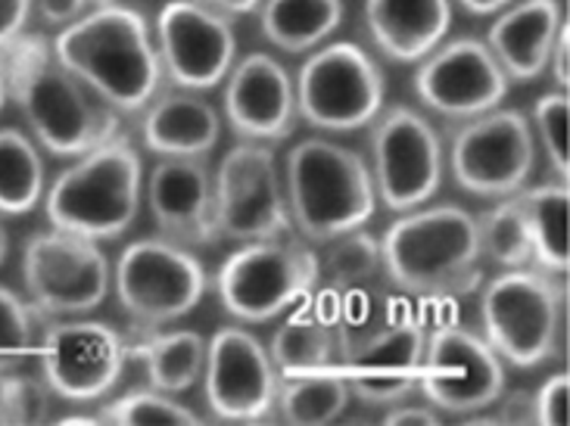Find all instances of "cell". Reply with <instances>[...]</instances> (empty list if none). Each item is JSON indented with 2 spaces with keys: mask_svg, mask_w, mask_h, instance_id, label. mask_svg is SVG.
Returning a JSON list of instances; mask_svg holds the SVG:
<instances>
[{
  "mask_svg": "<svg viewBox=\"0 0 570 426\" xmlns=\"http://www.w3.org/2000/svg\"><path fill=\"white\" fill-rule=\"evenodd\" d=\"M0 72L31 140L57 159H76L122 131V116L62 66L45 34L26 31L3 47Z\"/></svg>",
  "mask_w": 570,
  "mask_h": 426,
  "instance_id": "6da1fadb",
  "label": "cell"
},
{
  "mask_svg": "<svg viewBox=\"0 0 570 426\" xmlns=\"http://www.w3.org/2000/svg\"><path fill=\"white\" fill-rule=\"evenodd\" d=\"M53 50L119 116H140L166 81L147 19L122 3L88 10L57 31Z\"/></svg>",
  "mask_w": 570,
  "mask_h": 426,
  "instance_id": "7a4b0ae2",
  "label": "cell"
},
{
  "mask_svg": "<svg viewBox=\"0 0 570 426\" xmlns=\"http://www.w3.org/2000/svg\"><path fill=\"white\" fill-rule=\"evenodd\" d=\"M386 277L412 296H464L480 287L478 215L462 206H417L381 240Z\"/></svg>",
  "mask_w": 570,
  "mask_h": 426,
  "instance_id": "3957f363",
  "label": "cell"
},
{
  "mask_svg": "<svg viewBox=\"0 0 570 426\" xmlns=\"http://www.w3.org/2000/svg\"><path fill=\"white\" fill-rule=\"evenodd\" d=\"M144 199V162L138 147L122 131L100 147L76 156L45 190L50 228L85 240H119L135 225Z\"/></svg>",
  "mask_w": 570,
  "mask_h": 426,
  "instance_id": "277c9868",
  "label": "cell"
},
{
  "mask_svg": "<svg viewBox=\"0 0 570 426\" xmlns=\"http://www.w3.org/2000/svg\"><path fill=\"white\" fill-rule=\"evenodd\" d=\"M284 194L293 230L308 244H327L368 225L377 190L368 162L327 138L299 140L284 162Z\"/></svg>",
  "mask_w": 570,
  "mask_h": 426,
  "instance_id": "5b68a950",
  "label": "cell"
},
{
  "mask_svg": "<svg viewBox=\"0 0 570 426\" xmlns=\"http://www.w3.org/2000/svg\"><path fill=\"white\" fill-rule=\"evenodd\" d=\"M480 327L490 349L511 367H540L556 358L568 334V284L540 268H511L480 296Z\"/></svg>",
  "mask_w": 570,
  "mask_h": 426,
  "instance_id": "8992f818",
  "label": "cell"
},
{
  "mask_svg": "<svg viewBox=\"0 0 570 426\" xmlns=\"http://www.w3.org/2000/svg\"><path fill=\"white\" fill-rule=\"evenodd\" d=\"M322 280V261L293 234L249 240L218 265L222 308L244 324H265L306 299Z\"/></svg>",
  "mask_w": 570,
  "mask_h": 426,
  "instance_id": "52a82bcc",
  "label": "cell"
},
{
  "mask_svg": "<svg viewBox=\"0 0 570 426\" xmlns=\"http://www.w3.org/2000/svg\"><path fill=\"white\" fill-rule=\"evenodd\" d=\"M296 112L315 131L350 135L368 128L384 109V69L353 41L312 50L293 78Z\"/></svg>",
  "mask_w": 570,
  "mask_h": 426,
  "instance_id": "ba28073f",
  "label": "cell"
},
{
  "mask_svg": "<svg viewBox=\"0 0 570 426\" xmlns=\"http://www.w3.org/2000/svg\"><path fill=\"white\" fill-rule=\"evenodd\" d=\"M112 287L138 330H163L203 303L209 275L194 249L166 237H144L122 249L112 268Z\"/></svg>",
  "mask_w": 570,
  "mask_h": 426,
  "instance_id": "9c48e42d",
  "label": "cell"
},
{
  "mask_svg": "<svg viewBox=\"0 0 570 426\" xmlns=\"http://www.w3.org/2000/svg\"><path fill=\"white\" fill-rule=\"evenodd\" d=\"M537 168V140L530 119L518 109L495 107L455 128L449 143V171L464 194L509 199L521 194Z\"/></svg>",
  "mask_w": 570,
  "mask_h": 426,
  "instance_id": "30bf717a",
  "label": "cell"
},
{
  "mask_svg": "<svg viewBox=\"0 0 570 426\" xmlns=\"http://www.w3.org/2000/svg\"><path fill=\"white\" fill-rule=\"evenodd\" d=\"M213 212L218 240L249 244L293 234L284 175L268 143L240 140L213 175Z\"/></svg>",
  "mask_w": 570,
  "mask_h": 426,
  "instance_id": "8fae6325",
  "label": "cell"
},
{
  "mask_svg": "<svg viewBox=\"0 0 570 426\" xmlns=\"http://www.w3.org/2000/svg\"><path fill=\"white\" fill-rule=\"evenodd\" d=\"M22 284L41 318H81L107 299L112 268L100 244L50 228L22 246Z\"/></svg>",
  "mask_w": 570,
  "mask_h": 426,
  "instance_id": "7c38bea8",
  "label": "cell"
},
{
  "mask_svg": "<svg viewBox=\"0 0 570 426\" xmlns=\"http://www.w3.org/2000/svg\"><path fill=\"white\" fill-rule=\"evenodd\" d=\"M371 178L390 212L424 206L446 171L443 140L417 109L390 107L371 122Z\"/></svg>",
  "mask_w": 570,
  "mask_h": 426,
  "instance_id": "4fadbf2b",
  "label": "cell"
},
{
  "mask_svg": "<svg viewBox=\"0 0 570 426\" xmlns=\"http://www.w3.org/2000/svg\"><path fill=\"white\" fill-rule=\"evenodd\" d=\"M128 361V339L104 320L57 318L38 336V365L53 396L94 405L112 393Z\"/></svg>",
  "mask_w": 570,
  "mask_h": 426,
  "instance_id": "5bb4252c",
  "label": "cell"
},
{
  "mask_svg": "<svg viewBox=\"0 0 570 426\" xmlns=\"http://www.w3.org/2000/svg\"><path fill=\"white\" fill-rule=\"evenodd\" d=\"M417 389L440 414L468 417L495 405L505 389V361L483 336L443 324L428 336Z\"/></svg>",
  "mask_w": 570,
  "mask_h": 426,
  "instance_id": "9a60e30c",
  "label": "cell"
},
{
  "mask_svg": "<svg viewBox=\"0 0 570 426\" xmlns=\"http://www.w3.org/2000/svg\"><path fill=\"white\" fill-rule=\"evenodd\" d=\"M154 31L163 78L181 91H213L237 62L232 19L197 0H169Z\"/></svg>",
  "mask_w": 570,
  "mask_h": 426,
  "instance_id": "2e32d148",
  "label": "cell"
},
{
  "mask_svg": "<svg viewBox=\"0 0 570 426\" xmlns=\"http://www.w3.org/2000/svg\"><path fill=\"white\" fill-rule=\"evenodd\" d=\"M509 88V76L478 38L443 41L415 72L417 100L449 122H468L502 107Z\"/></svg>",
  "mask_w": 570,
  "mask_h": 426,
  "instance_id": "e0dca14e",
  "label": "cell"
},
{
  "mask_svg": "<svg viewBox=\"0 0 570 426\" xmlns=\"http://www.w3.org/2000/svg\"><path fill=\"white\" fill-rule=\"evenodd\" d=\"M203 396L216 420H263L278 405L272 355L244 327H222L206 346Z\"/></svg>",
  "mask_w": 570,
  "mask_h": 426,
  "instance_id": "ac0fdd59",
  "label": "cell"
},
{
  "mask_svg": "<svg viewBox=\"0 0 570 426\" xmlns=\"http://www.w3.org/2000/svg\"><path fill=\"white\" fill-rule=\"evenodd\" d=\"M424 346L428 327L424 320L409 315L390 320L384 330H374L365 343L350 349L343 367L353 396L368 408H390L405 402L421 380Z\"/></svg>",
  "mask_w": 570,
  "mask_h": 426,
  "instance_id": "d6986e66",
  "label": "cell"
},
{
  "mask_svg": "<svg viewBox=\"0 0 570 426\" xmlns=\"http://www.w3.org/2000/svg\"><path fill=\"white\" fill-rule=\"evenodd\" d=\"M225 119L240 140L278 143L296 128V91L291 72L272 53H247L225 78Z\"/></svg>",
  "mask_w": 570,
  "mask_h": 426,
  "instance_id": "ffe728a7",
  "label": "cell"
},
{
  "mask_svg": "<svg viewBox=\"0 0 570 426\" xmlns=\"http://www.w3.org/2000/svg\"><path fill=\"white\" fill-rule=\"evenodd\" d=\"M144 197L159 237L187 249L218 244L206 159H159L144 178Z\"/></svg>",
  "mask_w": 570,
  "mask_h": 426,
  "instance_id": "44dd1931",
  "label": "cell"
},
{
  "mask_svg": "<svg viewBox=\"0 0 570 426\" xmlns=\"http://www.w3.org/2000/svg\"><path fill=\"white\" fill-rule=\"evenodd\" d=\"M568 22L558 0H518L495 16L487 31L490 53L509 81L530 85L549 72V57L558 31Z\"/></svg>",
  "mask_w": 570,
  "mask_h": 426,
  "instance_id": "7402d4cb",
  "label": "cell"
},
{
  "mask_svg": "<svg viewBox=\"0 0 570 426\" xmlns=\"http://www.w3.org/2000/svg\"><path fill=\"white\" fill-rule=\"evenodd\" d=\"M222 140V116L197 91H159L140 112V143L159 159H209Z\"/></svg>",
  "mask_w": 570,
  "mask_h": 426,
  "instance_id": "603a6c76",
  "label": "cell"
},
{
  "mask_svg": "<svg viewBox=\"0 0 570 426\" xmlns=\"http://www.w3.org/2000/svg\"><path fill=\"white\" fill-rule=\"evenodd\" d=\"M371 44L393 62H421L446 41L452 0H365Z\"/></svg>",
  "mask_w": 570,
  "mask_h": 426,
  "instance_id": "cb8c5ba5",
  "label": "cell"
},
{
  "mask_svg": "<svg viewBox=\"0 0 570 426\" xmlns=\"http://www.w3.org/2000/svg\"><path fill=\"white\" fill-rule=\"evenodd\" d=\"M514 202L524 215L527 237H530V249H533V268H540L546 275L568 277V181L524 187L521 194H514Z\"/></svg>",
  "mask_w": 570,
  "mask_h": 426,
  "instance_id": "d4e9b609",
  "label": "cell"
},
{
  "mask_svg": "<svg viewBox=\"0 0 570 426\" xmlns=\"http://www.w3.org/2000/svg\"><path fill=\"white\" fill-rule=\"evenodd\" d=\"M206 346L209 339H203L197 330H144L138 343H128V358L144 365V374L154 389L178 396L197 386L203 377Z\"/></svg>",
  "mask_w": 570,
  "mask_h": 426,
  "instance_id": "484cf974",
  "label": "cell"
},
{
  "mask_svg": "<svg viewBox=\"0 0 570 426\" xmlns=\"http://www.w3.org/2000/svg\"><path fill=\"white\" fill-rule=\"evenodd\" d=\"M343 0H263L259 29L284 53H308L327 44L343 22Z\"/></svg>",
  "mask_w": 570,
  "mask_h": 426,
  "instance_id": "4316f807",
  "label": "cell"
},
{
  "mask_svg": "<svg viewBox=\"0 0 570 426\" xmlns=\"http://www.w3.org/2000/svg\"><path fill=\"white\" fill-rule=\"evenodd\" d=\"M337 349L340 339L334 334V324L322 315H312V311H296L293 318L281 324L268 343V355H272V365L278 370L281 380L308 377V374H322V370L337 367L334 365Z\"/></svg>",
  "mask_w": 570,
  "mask_h": 426,
  "instance_id": "83f0119b",
  "label": "cell"
},
{
  "mask_svg": "<svg viewBox=\"0 0 570 426\" xmlns=\"http://www.w3.org/2000/svg\"><path fill=\"white\" fill-rule=\"evenodd\" d=\"M45 159L31 135L0 128V218H19L45 202Z\"/></svg>",
  "mask_w": 570,
  "mask_h": 426,
  "instance_id": "f1b7e54d",
  "label": "cell"
},
{
  "mask_svg": "<svg viewBox=\"0 0 570 426\" xmlns=\"http://www.w3.org/2000/svg\"><path fill=\"white\" fill-rule=\"evenodd\" d=\"M350 402H353V389L343 377V367H331L322 374L281 380L275 412L287 424L322 426L337 420L350 408Z\"/></svg>",
  "mask_w": 570,
  "mask_h": 426,
  "instance_id": "f546056e",
  "label": "cell"
},
{
  "mask_svg": "<svg viewBox=\"0 0 570 426\" xmlns=\"http://www.w3.org/2000/svg\"><path fill=\"white\" fill-rule=\"evenodd\" d=\"M478 237L483 259L499 265L502 271L533 265V249H530V237H527L524 215L518 209L514 197L499 199L493 209L480 215Z\"/></svg>",
  "mask_w": 570,
  "mask_h": 426,
  "instance_id": "4dcf8cb0",
  "label": "cell"
},
{
  "mask_svg": "<svg viewBox=\"0 0 570 426\" xmlns=\"http://www.w3.org/2000/svg\"><path fill=\"white\" fill-rule=\"evenodd\" d=\"M327 252L322 261V275L334 287L353 289L358 284H368L377 277V271H384V259H381V240L371 237L368 230L358 228L350 234H340L334 240H327Z\"/></svg>",
  "mask_w": 570,
  "mask_h": 426,
  "instance_id": "1f68e13d",
  "label": "cell"
},
{
  "mask_svg": "<svg viewBox=\"0 0 570 426\" xmlns=\"http://www.w3.org/2000/svg\"><path fill=\"white\" fill-rule=\"evenodd\" d=\"M41 311L10 287H0V374H10L29 361L38 349Z\"/></svg>",
  "mask_w": 570,
  "mask_h": 426,
  "instance_id": "d6a6232c",
  "label": "cell"
},
{
  "mask_svg": "<svg viewBox=\"0 0 570 426\" xmlns=\"http://www.w3.org/2000/svg\"><path fill=\"white\" fill-rule=\"evenodd\" d=\"M104 424H200V414H194L187 405H181L171 393L163 389H131L125 396L112 398L97 414Z\"/></svg>",
  "mask_w": 570,
  "mask_h": 426,
  "instance_id": "836d02e7",
  "label": "cell"
},
{
  "mask_svg": "<svg viewBox=\"0 0 570 426\" xmlns=\"http://www.w3.org/2000/svg\"><path fill=\"white\" fill-rule=\"evenodd\" d=\"M568 125H570V97L568 91L542 93L533 103L530 131L533 140H540L542 152L549 159V168L558 181H568L570 152H568Z\"/></svg>",
  "mask_w": 570,
  "mask_h": 426,
  "instance_id": "e575fe53",
  "label": "cell"
},
{
  "mask_svg": "<svg viewBox=\"0 0 570 426\" xmlns=\"http://www.w3.org/2000/svg\"><path fill=\"white\" fill-rule=\"evenodd\" d=\"M53 389L45 377L26 374H0V424L35 426L53 417Z\"/></svg>",
  "mask_w": 570,
  "mask_h": 426,
  "instance_id": "d590c367",
  "label": "cell"
},
{
  "mask_svg": "<svg viewBox=\"0 0 570 426\" xmlns=\"http://www.w3.org/2000/svg\"><path fill=\"white\" fill-rule=\"evenodd\" d=\"M568 374H552L533 393V408H537V424L542 426H568Z\"/></svg>",
  "mask_w": 570,
  "mask_h": 426,
  "instance_id": "8d00e7d4",
  "label": "cell"
},
{
  "mask_svg": "<svg viewBox=\"0 0 570 426\" xmlns=\"http://www.w3.org/2000/svg\"><path fill=\"white\" fill-rule=\"evenodd\" d=\"M94 0H31V13L50 29H66L91 10Z\"/></svg>",
  "mask_w": 570,
  "mask_h": 426,
  "instance_id": "74e56055",
  "label": "cell"
},
{
  "mask_svg": "<svg viewBox=\"0 0 570 426\" xmlns=\"http://www.w3.org/2000/svg\"><path fill=\"white\" fill-rule=\"evenodd\" d=\"M31 16V0H0V50L29 31Z\"/></svg>",
  "mask_w": 570,
  "mask_h": 426,
  "instance_id": "f35d334b",
  "label": "cell"
},
{
  "mask_svg": "<svg viewBox=\"0 0 570 426\" xmlns=\"http://www.w3.org/2000/svg\"><path fill=\"white\" fill-rule=\"evenodd\" d=\"M495 405H499V414H495L493 420H499V424H537L533 393H527V389H514V393L502 389V396L495 398Z\"/></svg>",
  "mask_w": 570,
  "mask_h": 426,
  "instance_id": "ab89813d",
  "label": "cell"
},
{
  "mask_svg": "<svg viewBox=\"0 0 570 426\" xmlns=\"http://www.w3.org/2000/svg\"><path fill=\"white\" fill-rule=\"evenodd\" d=\"M443 420V414L436 412L428 402H400V405H390L384 412V424H424L433 426Z\"/></svg>",
  "mask_w": 570,
  "mask_h": 426,
  "instance_id": "60d3db41",
  "label": "cell"
},
{
  "mask_svg": "<svg viewBox=\"0 0 570 426\" xmlns=\"http://www.w3.org/2000/svg\"><path fill=\"white\" fill-rule=\"evenodd\" d=\"M568 50H570V31H568V22H564L561 31H558L556 44H552V57H549V72H552V78H556V85L561 88V91H568V81H570Z\"/></svg>",
  "mask_w": 570,
  "mask_h": 426,
  "instance_id": "b9f144b4",
  "label": "cell"
},
{
  "mask_svg": "<svg viewBox=\"0 0 570 426\" xmlns=\"http://www.w3.org/2000/svg\"><path fill=\"white\" fill-rule=\"evenodd\" d=\"M197 3H203V7H209V10H216L222 16H228V19H237V16L256 13L263 0H197Z\"/></svg>",
  "mask_w": 570,
  "mask_h": 426,
  "instance_id": "7bdbcfd3",
  "label": "cell"
},
{
  "mask_svg": "<svg viewBox=\"0 0 570 426\" xmlns=\"http://www.w3.org/2000/svg\"><path fill=\"white\" fill-rule=\"evenodd\" d=\"M455 3L462 7L464 13H471V16H493V13H502L505 7L518 3V0H455Z\"/></svg>",
  "mask_w": 570,
  "mask_h": 426,
  "instance_id": "ee69618b",
  "label": "cell"
},
{
  "mask_svg": "<svg viewBox=\"0 0 570 426\" xmlns=\"http://www.w3.org/2000/svg\"><path fill=\"white\" fill-rule=\"evenodd\" d=\"M7 252H10V237H7V228H3V221H0V265L7 259Z\"/></svg>",
  "mask_w": 570,
  "mask_h": 426,
  "instance_id": "f6af8a7d",
  "label": "cell"
},
{
  "mask_svg": "<svg viewBox=\"0 0 570 426\" xmlns=\"http://www.w3.org/2000/svg\"><path fill=\"white\" fill-rule=\"evenodd\" d=\"M7 100H10V91H7V81H3V72H0V112L7 107Z\"/></svg>",
  "mask_w": 570,
  "mask_h": 426,
  "instance_id": "bcb514c9",
  "label": "cell"
},
{
  "mask_svg": "<svg viewBox=\"0 0 570 426\" xmlns=\"http://www.w3.org/2000/svg\"><path fill=\"white\" fill-rule=\"evenodd\" d=\"M94 3H116V0H94Z\"/></svg>",
  "mask_w": 570,
  "mask_h": 426,
  "instance_id": "7dc6e473",
  "label": "cell"
}]
</instances>
